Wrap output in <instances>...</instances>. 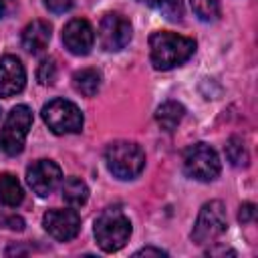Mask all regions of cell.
I'll return each mask as SVG.
<instances>
[{
  "mask_svg": "<svg viewBox=\"0 0 258 258\" xmlns=\"http://www.w3.org/2000/svg\"><path fill=\"white\" fill-rule=\"evenodd\" d=\"M196 50V42L187 36L159 30L149 36V56L157 71H169L183 64Z\"/></svg>",
  "mask_w": 258,
  "mask_h": 258,
  "instance_id": "cell-1",
  "label": "cell"
},
{
  "mask_svg": "<svg viewBox=\"0 0 258 258\" xmlns=\"http://www.w3.org/2000/svg\"><path fill=\"white\" fill-rule=\"evenodd\" d=\"M131 236V222L119 208H107L95 220V240L103 252L121 250Z\"/></svg>",
  "mask_w": 258,
  "mask_h": 258,
  "instance_id": "cell-2",
  "label": "cell"
},
{
  "mask_svg": "<svg viewBox=\"0 0 258 258\" xmlns=\"http://www.w3.org/2000/svg\"><path fill=\"white\" fill-rule=\"evenodd\" d=\"M105 163L115 177L133 179L145 165V153L133 141H115L105 151Z\"/></svg>",
  "mask_w": 258,
  "mask_h": 258,
  "instance_id": "cell-3",
  "label": "cell"
},
{
  "mask_svg": "<svg viewBox=\"0 0 258 258\" xmlns=\"http://www.w3.org/2000/svg\"><path fill=\"white\" fill-rule=\"evenodd\" d=\"M42 121L48 125V129L56 135L64 133H77L83 127V113L81 109L67 101V99H52L42 107Z\"/></svg>",
  "mask_w": 258,
  "mask_h": 258,
  "instance_id": "cell-4",
  "label": "cell"
},
{
  "mask_svg": "<svg viewBox=\"0 0 258 258\" xmlns=\"http://www.w3.org/2000/svg\"><path fill=\"white\" fill-rule=\"evenodd\" d=\"M30 125H32V111L26 105L12 107L0 133V147L6 155H18L22 151Z\"/></svg>",
  "mask_w": 258,
  "mask_h": 258,
  "instance_id": "cell-5",
  "label": "cell"
},
{
  "mask_svg": "<svg viewBox=\"0 0 258 258\" xmlns=\"http://www.w3.org/2000/svg\"><path fill=\"white\" fill-rule=\"evenodd\" d=\"M183 169L198 181H212L220 175L218 153L208 143H194L183 151Z\"/></svg>",
  "mask_w": 258,
  "mask_h": 258,
  "instance_id": "cell-6",
  "label": "cell"
},
{
  "mask_svg": "<svg viewBox=\"0 0 258 258\" xmlns=\"http://www.w3.org/2000/svg\"><path fill=\"white\" fill-rule=\"evenodd\" d=\"M226 208L220 200H212L208 204L202 206L194 232H191V240L196 244H210L214 242L224 230H226Z\"/></svg>",
  "mask_w": 258,
  "mask_h": 258,
  "instance_id": "cell-7",
  "label": "cell"
},
{
  "mask_svg": "<svg viewBox=\"0 0 258 258\" xmlns=\"http://www.w3.org/2000/svg\"><path fill=\"white\" fill-rule=\"evenodd\" d=\"M99 40H101V46L107 52H117V50L125 48L127 42L131 40L129 20L125 16L117 14V12L105 14L101 24H99Z\"/></svg>",
  "mask_w": 258,
  "mask_h": 258,
  "instance_id": "cell-8",
  "label": "cell"
},
{
  "mask_svg": "<svg viewBox=\"0 0 258 258\" xmlns=\"http://www.w3.org/2000/svg\"><path fill=\"white\" fill-rule=\"evenodd\" d=\"M60 179H62V171L50 159H38L26 169V181L30 189L40 198L50 196L58 187Z\"/></svg>",
  "mask_w": 258,
  "mask_h": 258,
  "instance_id": "cell-9",
  "label": "cell"
},
{
  "mask_svg": "<svg viewBox=\"0 0 258 258\" xmlns=\"http://www.w3.org/2000/svg\"><path fill=\"white\" fill-rule=\"evenodd\" d=\"M44 230L58 242L73 240L81 230V218L75 210H48L42 218Z\"/></svg>",
  "mask_w": 258,
  "mask_h": 258,
  "instance_id": "cell-10",
  "label": "cell"
},
{
  "mask_svg": "<svg viewBox=\"0 0 258 258\" xmlns=\"http://www.w3.org/2000/svg\"><path fill=\"white\" fill-rule=\"evenodd\" d=\"M62 42L69 48V52L77 56H85L91 52L95 44V32L93 26L85 18H73L64 28H62Z\"/></svg>",
  "mask_w": 258,
  "mask_h": 258,
  "instance_id": "cell-11",
  "label": "cell"
},
{
  "mask_svg": "<svg viewBox=\"0 0 258 258\" xmlns=\"http://www.w3.org/2000/svg\"><path fill=\"white\" fill-rule=\"evenodd\" d=\"M24 83H26V71L22 62L12 54L2 56L0 58V97L18 95L24 89Z\"/></svg>",
  "mask_w": 258,
  "mask_h": 258,
  "instance_id": "cell-12",
  "label": "cell"
},
{
  "mask_svg": "<svg viewBox=\"0 0 258 258\" xmlns=\"http://www.w3.org/2000/svg\"><path fill=\"white\" fill-rule=\"evenodd\" d=\"M50 36L52 28L46 20H32L22 30V46L32 54H38L48 46Z\"/></svg>",
  "mask_w": 258,
  "mask_h": 258,
  "instance_id": "cell-13",
  "label": "cell"
},
{
  "mask_svg": "<svg viewBox=\"0 0 258 258\" xmlns=\"http://www.w3.org/2000/svg\"><path fill=\"white\" fill-rule=\"evenodd\" d=\"M183 115H185V109H183L181 103H177V101H165L163 105L157 107L155 121H157V125L163 131H173L181 123Z\"/></svg>",
  "mask_w": 258,
  "mask_h": 258,
  "instance_id": "cell-14",
  "label": "cell"
},
{
  "mask_svg": "<svg viewBox=\"0 0 258 258\" xmlns=\"http://www.w3.org/2000/svg\"><path fill=\"white\" fill-rule=\"evenodd\" d=\"M73 87L83 97H95L101 89V75L95 69H81L73 75Z\"/></svg>",
  "mask_w": 258,
  "mask_h": 258,
  "instance_id": "cell-15",
  "label": "cell"
},
{
  "mask_svg": "<svg viewBox=\"0 0 258 258\" xmlns=\"http://www.w3.org/2000/svg\"><path fill=\"white\" fill-rule=\"evenodd\" d=\"M24 198V191L18 179L12 173H0V204L8 208H16Z\"/></svg>",
  "mask_w": 258,
  "mask_h": 258,
  "instance_id": "cell-16",
  "label": "cell"
},
{
  "mask_svg": "<svg viewBox=\"0 0 258 258\" xmlns=\"http://www.w3.org/2000/svg\"><path fill=\"white\" fill-rule=\"evenodd\" d=\"M89 198V187L83 179L79 177H69L64 183H62V200L73 206V208H79L87 202Z\"/></svg>",
  "mask_w": 258,
  "mask_h": 258,
  "instance_id": "cell-17",
  "label": "cell"
},
{
  "mask_svg": "<svg viewBox=\"0 0 258 258\" xmlns=\"http://www.w3.org/2000/svg\"><path fill=\"white\" fill-rule=\"evenodd\" d=\"M224 151H226V157H228V161H230L232 165H236V167L248 165V161H250L248 149H246V145H244L242 137H238V135H232V137L226 141V145H224Z\"/></svg>",
  "mask_w": 258,
  "mask_h": 258,
  "instance_id": "cell-18",
  "label": "cell"
},
{
  "mask_svg": "<svg viewBox=\"0 0 258 258\" xmlns=\"http://www.w3.org/2000/svg\"><path fill=\"white\" fill-rule=\"evenodd\" d=\"M191 8L204 22L216 20L220 16V0H191Z\"/></svg>",
  "mask_w": 258,
  "mask_h": 258,
  "instance_id": "cell-19",
  "label": "cell"
},
{
  "mask_svg": "<svg viewBox=\"0 0 258 258\" xmlns=\"http://www.w3.org/2000/svg\"><path fill=\"white\" fill-rule=\"evenodd\" d=\"M36 79H38L42 85H52V83H54V79H56V64H54V58H44V60L38 64Z\"/></svg>",
  "mask_w": 258,
  "mask_h": 258,
  "instance_id": "cell-20",
  "label": "cell"
},
{
  "mask_svg": "<svg viewBox=\"0 0 258 258\" xmlns=\"http://www.w3.org/2000/svg\"><path fill=\"white\" fill-rule=\"evenodd\" d=\"M159 10L165 14V18H169V20H179L181 16H183V4H181V0H165L161 6H159Z\"/></svg>",
  "mask_w": 258,
  "mask_h": 258,
  "instance_id": "cell-21",
  "label": "cell"
},
{
  "mask_svg": "<svg viewBox=\"0 0 258 258\" xmlns=\"http://www.w3.org/2000/svg\"><path fill=\"white\" fill-rule=\"evenodd\" d=\"M44 4H46V8H48L50 12H54V14H60V12H67V10H71V6H73V0H44Z\"/></svg>",
  "mask_w": 258,
  "mask_h": 258,
  "instance_id": "cell-22",
  "label": "cell"
},
{
  "mask_svg": "<svg viewBox=\"0 0 258 258\" xmlns=\"http://www.w3.org/2000/svg\"><path fill=\"white\" fill-rule=\"evenodd\" d=\"M256 218V206L254 204H242V208H240V212H238V220L242 222V224H248V222H252Z\"/></svg>",
  "mask_w": 258,
  "mask_h": 258,
  "instance_id": "cell-23",
  "label": "cell"
},
{
  "mask_svg": "<svg viewBox=\"0 0 258 258\" xmlns=\"http://www.w3.org/2000/svg\"><path fill=\"white\" fill-rule=\"evenodd\" d=\"M0 226H6L10 230H22L24 228V222L18 216H2L0 218Z\"/></svg>",
  "mask_w": 258,
  "mask_h": 258,
  "instance_id": "cell-24",
  "label": "cell"
},
{
  "mask_svg": "<svg viewBox=\"0 0 258 258\" xmlns=\"http://www.w3.org/2000/svg\"><path fill=\"white\" fill-rule=\"evenodd\" d=\"M135 256H167V254H165L163 250H159V248H151V246H147V248L137 250Z\"/></svg>",
  "mask_w": 258,
  "mask_h": 258,
  "instance_id": "cell-25",
  "label": "cell"
},
{
  "mask_svg": "<svg viewBox=\"0 0 258 258\" xmlns=\"http://www.w3.org/2000/svg\"><path fill=\"white\" fill-rule=\"evenodd\" d=\"M10 4H12V0H0V18H2V16L8 12Z\"/></svg>",
  "mask_w": 258,
  "mask_h": 258,
  "instance_id": "cell-26",
  "label": "cell"
},
{
  "mask_svg": "<svg viewBox=\"0 0 258 258\" xmlns=\"http://www.w3.org/2000/svg\"><path fill=\"white\" fill-rule=\"evenodd\" d=\"M139 2H145V4H149V6H155V8H159L165 0H139Z\"/></svg>",
  "mask_w": 258,
  "mask_h": 258,
  "instance_id": "cell-27",
  "label": "cell"
},
{
  "mask_svg": "<svg viewBox=\"0 0 258 258\" xmlns=\"http://www.w3.org/2000/svg\"><path fill=\"white\" fill-rule=\"evenodd\" d=\"M0 113H2V111H0Z\"/></svg>",
  "mask_w": 258,
  "mask_h": 258,
  "instance_id": "cell-28",
  "label": "cell"
}]
</instances>
